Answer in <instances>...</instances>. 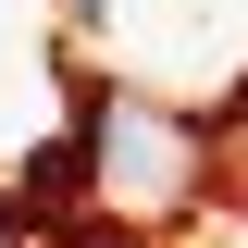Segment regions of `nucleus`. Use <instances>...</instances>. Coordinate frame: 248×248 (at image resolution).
Segmentation results:
<instances>
[{"instance_id": "1", "label": "nucleus", "mask_w": 248, "mask_h": 248, "mask_svg": "<svg viewBox=\"0 0 248 248\" xmlns=\"http://www.w3.org/2000/svg\"><path fill=\"white\" fill-rule=\"evenodd\" d=\"M75 124H87V174H99V236H112L124 211H174V199H186V174H199V124L149 112V99H112V87L75 99ZM112 248H124V236H112Z\"/></svg>"}, {"instance_id": "2", "label": "nucleus", "mask_w": 248, "mask_h": 248, "mask_svg": "<svg viewBox=\"0 0 248 248\" xmlns=\"http://www.w3.org/2000/svg\"><path fill=\"white\" fill-rule=\"evenodd\" d=\"M75 13H87V25H99V0H75Z\"/></svg>"}]
</instances>
